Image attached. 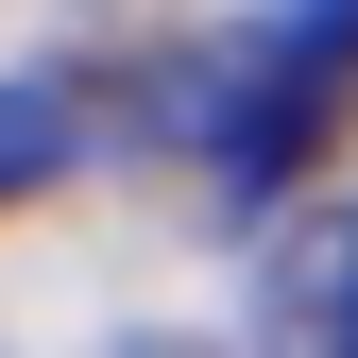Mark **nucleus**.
Here are the masks:
<instances>
[{"instance_id": "1", "label": "nucleus", "mask_w": 358, "mask_h": 358, "mask_svg": "<svg viewBox=\"0 0 358 358\" xmlns=\"http://www.w3.org/2000/svg\"><path fill=\"white\" fill-rule=\"evenodd\" d=\"M341 85H358V0H324V17H290L273 52L239 69V103L205 120V137H222V171H239V188H273V171H290L307 137H324V120H341Z\"/></svg>"}, {"instance_id": "2", "label": "nucleus", "mask_w": 358, "mask_h": 358, "mask_svg": "<svg viewBox=\"0 0 358 358\" xmlns=\"http://www.w3.org/2000/svg\"><path fill=\"white\" fill-rule=\"evenodd\" d=\"M69 137H85V120H69V85H0V205H17L34 171H69Z\"/></svg>"}, {"instance_id": "3", "label": "nucleus", "mask_w": 358, "mask_h": 358, "mask_svg": "<svg viewBox=\"0 0 358 358\" xmlns=\"http://www.w3.org/2000/svg\"><path fill=\"white\" fill-rule=\"evenodd\" d=\"M341 324H358V273H341Z\"/></svg>"}]
</instances>
